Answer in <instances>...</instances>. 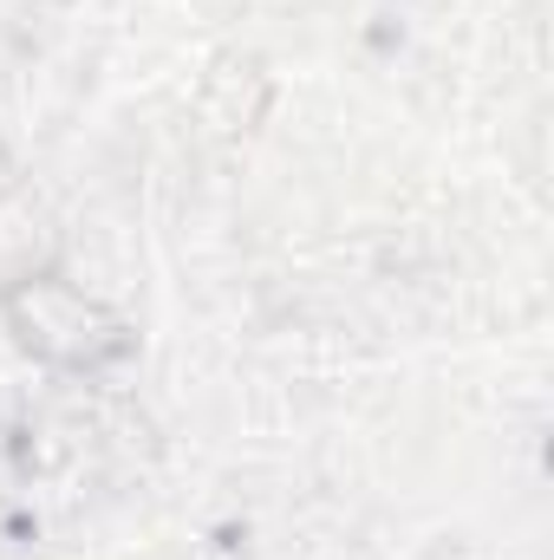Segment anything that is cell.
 <instances>
[{"label":"cell","mask_w":554,"mask_h":560,"mask_svg":"<svg viewBox=\"0 0 554 560\" xmlns=\"http://www.w3.org/2000/svg\"><path fill=\"white\" fill-rule=\"evenodd\" d=\"M0 196H7V156H0Z\"/></svg>","instance_id":"cell-2"},{"label":"cell","mask_w":554,"mask_h":560,"mask_svg":"<svg viewBox=\"0 0 554 560\" xmlns=\"http://www.w3.org/2000/svg\"><path fill=\"white\" fill-rule=\"evenodd\" d=\"M0 326L46 372H105L131 352V326L59 268H20L7 280Z\"/></svg>","instance_id":"cell-1"}]
</instances>
